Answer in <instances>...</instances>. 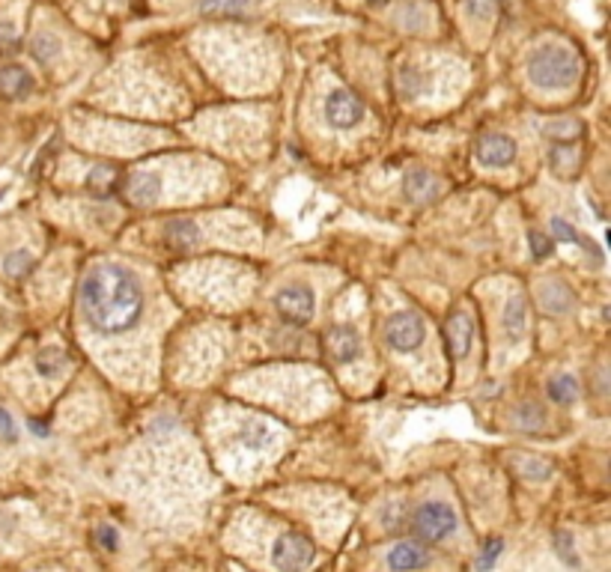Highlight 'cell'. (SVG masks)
<instances>
[{
	"mask_svg": "<svg viewBox=\"0 0 611 572\" xmlns=\"http://www.w3.org/2000/svg\"><path fill=\"white\" fill-rule=\"evenodd\" d=\"M81 313L102 334L132 331L143 313V290L137 277L117 263L93 266L81 283Z\"/></svg>",
	"mask_w": 611,
	"mask_h": 572,
	"instance_id": "1",
	"label": "cell"
},
{
	"mask_svg": "<svg viewBox=\"0 0 611 572\" xmlns=\"http://www.w3.org/2000/svg\"><path fill=\"white\" fill-rule=\"evenodd\" d=\"M528 75H531L537 87L561 89V87H567L576 81L578 60L569 48L549 45V48H540V51L531 54V60H528Z\"/></svg>",
	"mask_w": 611,
	"mask_h": 572,
	"instance_id": "2",
	"label": "cell"
},
{
	"mask_svg": "<svg viewBox=\"0 0 611 572\" xmlns=\"http://www.w3.org/2000/svg\"><path fill=\"white\" fill-rule=\"evenodd\" d=\"M412 530H414V537L423 539V543H442V539L453 537L456 513L442 501L421 504L412 516Z\"/></svg>",
	"mask_w": 611,
	"mask_h": 572,
	"instance_id": "3",
	"label": "cell"
},
{
	"mask_svg": "<svg viewBox=\"0 0 611 572\" xmlns=\"http://www.w3.org/2000/svg\"><path fill=\"white\" fill-rule=\"evenodd\" d=\"M385 340L397 352H412L423 340V322L414 313H394L385 325Z\"/></svg>",
	"mask_w": 611,
	"mask_h": 572,
	"instance_id": "4",
	"label": "cell"
},
{
	"mask_svg": "<svg viewBox=\"0 0 611 572\" xmlns=\"http://www.w3.org/2000/svg\"><path fill=\"white\" fill-rule=\"evenodd\" d=\"M275 307H278L281 320L292 325H307L313 316V292L307 286H287L275 296Z\"/></svg>",
	"mask_w": 611,
	"mask_h": 572,
	"instance_id": "5",
	"label": "cell"
},
{
	"mask_svg": "<svg viewBox=\"0 0 611 572\" xmlns=\"http://www.w3.org/2000/svg\"><path fill=\"white\" fill-rule=\"evenodd\" d=\"M272 560L278 569H301L313 560V545L298 534H283L275 539Z\"/></svg>",
	"mask_w": 611,
	"mask_h": 572,
	"instance_id": "6",
	"label": "cell"
},
{
	"mask_svg": "<svg viewBox=\"0 0 611 572\" xmlns=\"http://www.w3.org/2000/svg\"><path fill=\"white\" fill-rule=\"evenodd\" d=\"M325 117L334 128H352L364 120V104L358 96L346 93V89H334L325 102Z\"/></svg>",
	"mask_w": 611,
	"mask_h": 572,
	"instance_id": "7",
	"label": "cell"
},
{
	"mask_svg": "<svg viewBox=\"0 0 611 572\" xmlns=\"http://www.w3.org/2000/svg\"><path fill=\"white\" fill-rule=\"evenodd\" d=\"M325 352H329L337 364H349L352 358L361 352V337L349 329V325H334V329L325 334Z\"/></svg>",
	"mask_w": 611,
	"mask_h": 572,
	"instance_id": "8",
	"label": "cell"
},
{
	"mask_svg": "<svg viewBox=\"0 0 611 572\" xmlns=\"http://www.w3.org/2000/svg\"><path fill=\"white\" fill-rule=\"evenodd\" d=\"M477 158L483 161L486 167H507L510 161L516 158V143H513L507 135H486L483 141L477 143Z\"/></svg>",
	"mask_w": 611,
	"mask_h": 572,
	"instance_id": "9",
	"label": "cell"
},
{
	"mask_svg": "<svg viewBox=\"0 0 611 572\" xmlns=\"http://www.w3.org/2000/svg\"><path fill=\"white\" fill-rule=\"evenodd\" d=\"M447 349H451L453 358H466L471 352V340H475V325H471L468 313H453L451 320H447Z\"/></svg>",
	"mask_w": 611,
	"mask_h": 572,
	"instance_id": "10",
	"label": "cell"
},
{
	"mask_svg": "<svg viewBox=\"0 0 611 572\" xmlns=\"http://www.w3.org/2000/svg\"><path fill=\"white\" fill-rule=\"evenodd\" d=\"M403 191H406V197H409L412 203H429V200L438 197V182H436V176L429 174V170L414 167V170L406 174Z\"/></svg>",
	"mask_w": 611,
	"mask_h": 572,
	"instance_id": "11",
	"label": "cell"
},
{
	"mask_svg": "<svg viewBox=\"0 0 611 572\" xmlns=\"http://www.w3.org/2000/svg\"><path fill=\"white\" fill-rule=\"evenodd\" d=\"M537 298H540V307L549 310V313H567L573 307V292L567 290V283L555 281V277L537 290Z\"/></svg>",
	"mask_w": 611,
	"mask_h": 572,
	"instance_id": "12",
	"label": "cell"
},
{
	"mask_svg": "<svg viewBox=\"0 0 611 572\" xmlns=\"http://www.w3.org/2000/svg\"><path fill=\"white\" fill-rule=\"evenodd\" d=\"M429 563L427 549H421L418 543H397L388 552V567L391 569H421Z\"/></svg>",
	"mask_w": 611,
	"mask_h": 572,
	"instance_id": "13",
	"label": "cell"
},
{
	"mask_svg": "<svg viewBox=\"0 0 611 572\" xmlns=\"http://www.w3.org/2000/svg\"><path fill=\"white\" fill-rule=\"evenodd\" d=\"M34 89V78L27 75L21 66H6L0 69V93L10 96V99H21Z\"/></svg>",
	"mask_w": 611,
	"mask_h": 572,
	"instance_id": "14",
	"label": "cell"
},
{
	"mask_svg": "<svg viewBox=\"0 0 611 572\" xmlns=\"http://www.w3.org/2000/svg\"><path fill=\"white\" fill-rule=\"evenodd\" d=\"M525 322H528V305H525L522 292H516V296H510L507 310H504V329H507L510 337L516 340L525 334Z\"/></svg>",
	"mask_w": 611,
	"mask_h": 572,
	"instance_id": "15",
	"label": "cell"
},
{
	"mask_svg": "<svg viewBox=\"0 0 611 572\" xmlns=\"http://www.w3.org/2000/svg\"><path fill=\"white\" fill-rule=\"evenodd\" d=\"M126 194H128V200H132V203H152L159 197V176L135 174L132 179H128Z\"/></svg>",
	"mask_w": 611,
	"mask_h": 572,
	"instance_id": "16",
	"label": "cell"
},
{
	"mask_svg": "<svg viewBox=\"0 0 611 572\" xmlns=\"http://www.w3.org/2000/svg\"><path fill=\"white\" fill-rule=\"evenodd\" d=\"M272 438H275V432L263 421H254L242 429V444L248 447V451H263V447L272 444Z\"/></svg>",
	"mask_w": 611,
	"mask_h": 572,
	"instance_id": "17",
	"label": "cell"
},
{
	"mask_svg": "<svg viewBox=\"0 0 611 572\" xmlns=\"http://www.w3.org/2000/svg\"><path fill=\"white\" fill-rule=\"evenodd\" d=\"M549 397L555 399L558 406H573L578 399V382L573 375H558V379L549 382Z\"/></svg>",
	"mask_w": 611,
	"mask_h": 572,
	"instance_id": "18",
	"label": "cell"
},
{
	"mask_svg": "<svg viewBox=\"0 0 611 572\" xmlns=\"http://www.w3.org/2000/svg\"><path fill=\"white\" fill-rule=\"evenodd\" d=\"M63 367H66V352H60V349H43V352L36 355V370L39 375H45V379L60 375Z\"/></svg>",
	"mask_w": 611,
	"mask_h": 572,
	"instance_id": "19",
	"label": "cell"
},
{
	"mask_svg": "<svg viewBox=\"0 0 611 572\" xmlns=\"http://www.w3.org/2000/svg\"><path fill=\"white\" fill-rule=\"evenodd\" d=\"M397 87H400L406 99H418L421 93H427V78L418 69H403L400 78H397Z\"/></svg>",
	"mask_w": 611,
	"mask_h": 572,
	"instance_id": "20",
	"label": "cell"
},
{
	"mask_svg": "<svg viewBox=\"0 0 611 572\" xmlns=\"http://www.w3.org/2000/svg\"><path fill=\"white\" fill-rule=\"evenodd\" d=\"M4 268H6V274H10V277H24L30 268H34V257H30L27 251H15V253L6 257Z\"/></svg>",
	"mask_w": 611,
	"mask_h": 572,
	"instance_id": "21",
	"label": "cell"
},
{
	"mask_svg": "<svg viewBox=\"0 0 611 572\" xmlns=\"http://www.w3.org/2000/svg\"><path fill=\"white\" fill-rule=\"evenodd\" d=\"M87 185L93 188L96 194H108L113 191V185H117V174H113L111 167H96L93 174H89Z\"/></svg>",
	"mask_w": 611,
	"mask_h": 572,
	"instance_id": "22",
	"label": "cell"
},
{
	"mask_svg": "<svg viewBox=\"0 0 611 572\" xmlns=\"http://www.w3.org/2000/svg\"><path fill=\"white\" fill-rule=\"evenodd\" d=\"M248 6V0H203V12L206 15H230Z\"/></svg>",
	"mask_w": 611,
	"mask_h": 572,
	"instance_id": "23",
	"label": "cell"
},
{
	"mask_svg": "<svg viewBox=\"0 0 611 572\" xmlns=\"http://www.w3.org/2000/svg\"><path fill=\"white\" fill-rule=\"evenodd\" d=\"M57 51H60V43H57L54 36H36L34 39V57H36V60L48 63Z\"/></svg>",
	"mask_w": 611,
	"mask_h": 572,
	"instance_id": "24",
	"label": "cell"
},
{
	"mask_svg": "<svg viewBox=\"0 0 611 572\" xmlns=\"http://www.w3.org/2000/svg\"><path fill=\"white\" fill-rule=\"evenodd\" d=\"M516 423H519V427H525V429H540L543 427V412H540V408H534V406H525L522 412L516 414Z\"/></svg>",
	"mask_w": 611,
	"mask_h": 572,
	"instance_id": "25",
	"label": "cell"
},
{
	"mask_svg": "<svg viewBox=\"0 0 611 572\" xmlns=\"http://www.w3.org/2000/svg\"><path fill=\"white\" fill-rule=\"evenodd\" d=\"M501 0H468V12L475 15V19H492L495 10H499Z\"/></svg>",
	"mask_w": 611,
	"mask_h": 572,
	"instance_id": "26",
	"label": "cell"
},
{
	"mask_svg": "<svg viewBox=\"0 0 611 572\" xmlns=\"http://www.w3.org/2000/svg\"><path fill=\"white\" fill-rule=\"evenodd\" d=\"M528 242H531V253H534V259H545L552 253V239L549 236H543V233H531L528 236Z\"/></svg>",
	"mask_w": 611,
	"mask_h": 572,
	"instance_id": "27",
	"label": "cell"
},
{
	"mask_svg": "<svg viewBox=\"0 0 611 572\" xmlns=\"http://www.w3.org/2000/svg\"><path fill=\"white\" fill-rule=\"evenodd\" d=\"M519 468H522V474L528 480H545L552 474V468L545 462H537V460H531V462H522L519 465Z\"/></svg>",
	"mask_w": 611,
	"mask_h": 572,
	"instance_id": "28",
	"label": "cell"
},
{
	"mask_svg": "<svg viewBox=\"0 0 611 572\" xmlns=\"http://www.w3.org/2000/svg\"><path fill=\"white\" fill-rule=\"evenodd\" d=\"M552 233H555L561 242H578V233L567 224V220H561V218L552 220Z\"/></svg>",
	"mask_w": 611,
	"mask_h": 572,
	"instance_id": "29",
	"label": "cell"
},
{
	"mask_svg": "<svg viewBox=\"0 0 611 572\" xmlns=\"http://www.w3.org/2000/svg\"><path fill=\"white\" fill-rule=\"evenodd\" d=\"M545 135H558L561 141H564V137L578 135V126L576 122H555V126H545Z\"/></svg>",
	"mask_w": 611,
	"mask_h": 572,
	"instance_id": "30",
	"label": "cell"
},
{
	"mask_svg": "<svg viewBox=\"0 0 611 572\" xmlns=\"http://www.w3.org/2000/svg\"><path fill=\"white\" fill-rule=\"evenodd\" d=\"M99 543H102V549L113 552V549H117V530H113L111 525H102L99 528Z\"/></svg>",
	"mask_w": 611,
	"mask_h": 572,
	"instance_id": "31",
	"label": "cell"
},
{
	"mask_svg": "<svg viewBox=\"0 0 611 572\" xmlns=\"http://www.w3.org/2000/svg\"><path fill=\"white\" fill-rule=\"evenodd\" d=\"M499 552H501V539H492V543H486V552H483V558H480V567H492V560L499 558Z\"/></svg>",
	"mask_w": 611,
	"mask_h": 572,
	"instance_id": "32",
	"label": "cell"
},
{
	"mask_svg": "<svg viewBox=\"0 0 611 572\" xmlns=\"http://www.w3.org/2000/svg\"><path fill=\"white\" fill-rule=\"evenodd\" d=\"M0 438H6V441L15 438V423H12L10 414L4 412V408H0Z\"/></svg>",
	"mask_w": 611,
	"mask_h": 572,
	"instance_id": "33",
	"label": "cell"
},
{
	"mask_svg": "<svg viewBox=\"0 0 611 572\" xmlns=\"http://www.w3.org/2000/svg\"><path fill=\"white\" fill-rule=\"evenodd\" d=\"M4 39H6V43L15 39V30L10 27V24H4V27H0V43H4Z\"/></svg>",
	"mask_w": 611,
	"mask_h": 572,
	"instance_id": "34",
	"label": "cell"
},
{
	"mask_svg": "<svg viewBox=\"0 0 611 572\" xmlns=\"http://www.w3.org/2000/svg\"><path fill=\"white\" fill-rule=\"evenodd\" d=\"M30 427H34V432H36V436H48L45 423H36V421H30Z\"/></svg>",
	"mask_w": 611,
	"mask_h": 572,
	"instance_id": "35",
	"label": "cell"
},
{
	"mask_svg": "<svg viewBox=\"0 0 611 572\" xmlns=\"http://www.w3.org/2000/svg\"><path fill=\"white\" fill-rule=\"evenodd\" d=\"M370 4H388V0H370Z\"/></svg>",
	"mask_w": 611,
	"mask_h": 572,
	"instance_id": "36",
	"label": "cell"
}]
</instances>
